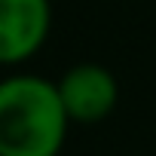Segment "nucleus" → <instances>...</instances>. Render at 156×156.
<instances>
[{
  "mask_svg": "<svg viewBox=\"0 0 156 156\" xmlns=\"http://www.w3.org/2000/svg\"><path fill=\"white\" fill-rule=\"evenodd\" d=\"M70 119L58 86L37 73L0 80V156H58Z\"/></svg>",
  "mask_w": 156,
  "mask_h": 156,
  "instance_id": "1",
  "label": "nucleus"
},
{
  "mask_svg": "<svg viewBox=\"0 0 156 156\" xmlns=\"http://www.w3.org/2000/svg\"><path fill=\"white\" fill-rule=\"evenodd\" d=\"M58 86V98L64 104V113L70 119V126H95L101 119H107L119 101V83L116 76L95 61H83L73 64L61 73Z\"/></svg>",
  "mask_w": 156,
  "mask_h": 156,
  "instance_id": "2",
  "label": "nucleus"
},
{
  "mask_svg": "<svg viewBox=\"0 0 156 156\" xmlns=\"http://www.w3.org/2000/svg\"><path fill=\"white\" fill-rule=\"evenodd\" d=\"M52 31L49 0H0V64L31 61Z\"/></svg>",
  "mask_w": 156,
  "mask_h": 156,
  "instance_id": "3",
  "label": "nucleus"
}]
</instances>
